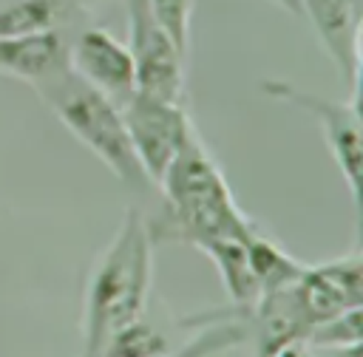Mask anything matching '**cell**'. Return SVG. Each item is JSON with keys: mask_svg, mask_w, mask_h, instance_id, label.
I'll use <instances>...</instances> for the list:
<instances>
[{"mask_svg": "<svg viewBox=\"0 0 363 357\" xmlns=\"http://www.w3.org/2000/svg\"><path fill=\"white\" fill-rule=\"evenodd\" d=\"M153 235L136 207H130L91 266L82 300L79 357H105L116 332L142 317L150 295Z\"/></svg>", "mask_w": 363, "mask_h": 357, "instance_id": "1", "label": "cell"}, {"mask_svg": "<svg viewBox=\"0 0 363 357\" xmlns=\"http://www.w3.org/2000/svg\"><path fill=\"white\" fill-rule=\"evenodd\" d=\"M156 187L162 190L164 215L159 230H150L153 241L159 235L201 249L210 241L247 238L258 230L255 221L238 210L227 176L196 128Z\"/></svg>", "mask_w": 363, "mask_h": 357, "instance_id": "2", "label": "cell"}, {"mask_svg": "<svg viewBox=\"0 0 363 357\" xmlns=\"http://www.w3.org/2000/svg\"><path fill=\"white\" fill-rule=\"evenodd\" d=\"M43 105L88 147L128 190H147L150 181L133 153L122 110L105 94L79 79L68 65L31 85Z\"/></svg>", "mask_w": 363, "mask_h": 357, "instance_id": "3", "label": "cell"}, {"mask_svg": "<svg viewBox=\"0 0 363 357\" xmlns=\"http://www.w3.org/2000/svg\"><path fill=\"white\" fill-rule=\"evenodd\" d=\"M261 91L272 99H281L292 108L306 110L323 130V142L352 193L354 210L360 207V164H363V150H360V108H357V91H352L349 99H326L312 91H303L286 79H264Z\"/></svg>", "mask_w": 363, "mask_h": 357, "instance_id": "4", "label": "cell"}, {"mask_svg": "<svg viewBox=\"0 0 363 357\" xmlns=\"http://www.w3.org/2000/svg\"><path fill=\"white\" fill-rule=\"evenodd\" d=\"M133 153L150 184H159L187 136L193 133V119L184 102H164L133 91L125 105H119Z\"/></svg>", "mask_w": 363, "mask_h": 357, "instance_id": "5", "label": "cell"}, {"mask_svg": "<svg viewBox=\"0 0 363 357\" xmlns=\"http://www.w3.org/2000/svg\"><path fill=\"white\" fill-rule=\"evenodd\" d=\"M128 48L136 71V91L164 99L184 102V60L170 37L159 28L147 0H128Z\"/></svg>", "mask_w": 363, "mask_h": 357, "instance_id": "6", "label": "cell"}, {"mask_svg": "<svg viewBox=\"0 0 363 357\" xmlns=\"http://www.w3.org/2000/svg\"><path fill=\"white\" fill-rule=\"evenodd\" d=\"M68 68L111 102L125 105L136 91V71L128 42L102 26H74L68 31Z\"/></svg>", "mask_w": 363, "mask_h": 357, "instance_id": "7", "label": "cell"}, {"mask_svg": "<svg viewBox=\"0 0 363 357\" xmlns=\"http://www.w3.org/2000/svg\"><path fill=\"white\" fill-rule=\"evenodd\" d=\"M295 295L312 323V329L340 312L363 306V258L360 249H352L343 258L323 261L301 269L292 280Z\"/></svg>", "mask_w": 363, "mask_h": 357, "instance_id": "8", "label": "cell"}, {"mask_svg": "<svg viewBox=\"0 0 363 357\" xmlns=\"http://www.w3.org/2000/svg\"><path fill=\"white\" fill-rule=\"evenodd\" d=\"M301 20H306L332 60L337 74L357 91L360 82V0H301Z\"/></svg>", "mask_w": 363, "mask_h": 357, "instance_id": "9", "label": "cell"}, {"mask_svg": "<svg viewBox=\"0 0 363 357\" xmlns=\"http://www.w3.org/2000/svg\"><path fill=\"white\" fill-rule=\"evenodd\" d=\"M250 320L255 323L258 357H272L292 343H306V337L312 332V323H309L292 283L264 292L255 300V306L250 309Z\"/></svg>", "mask_w": 363, "mask_h": 357, "instance_id": "10", "label": "cell"}, {"mask_svg": "<svg viewBox=\"0 0 363 357\" xmlns=\"http://www.w3.org/2000/svg\"><path fill=\"white\" fill-rule=\"evenodd\" d=\"M71 31V28H68ZM68 31H37L0 40V74L23 79L28 85L62 71L68 65Z\"/></svg>", "mask_w": 363, "mask_h": 357, "instance_id": "11", "label": "cell"}, {"mask_svg": "<svg viewBox=\"0 0 363 357\" xmlns=\"http://www.w3.org/2000/svg\"><path fill=\"white\" fill-rule=\"evenodd\" d=\"M85 0H0V40L54 28H74Z\"/></svg>", "mask_w": 363, "mask_h": 357, "instance_id": "12", "label": "cell"}, {"mask_svg": "<svg viewBox=\"0 0 363 357\" xmlns=\"http://www.w3.org/2000/svg\"><path fill=\"white\" fill-rule=\"evenodd\" d=\"M201 252L216 264V269L221 275V283H224V292L230 295V300L250 314V309L261 298V286H258L255 272L250 266L247 238H218V241L204 244Z\"/></svg>", "mask_w": 363, "mask_h": 357, "instance_id": "13", "label": "cell"}, {"mask_svg": "<svg viewBox=\"0 0 363 357\" xmlns=\"http://www.w3.org/2000/svg\"><path fill=\"white\" fill-rule=\"evenodd\" d=\"M247 255H250V266L255 272V280L261 286V295L292 283L303 269L301 261H295L286 249H281L261 230H252L247 235Z\"/></svg>", "mask_w": 363, "mask_h": 357, "instance_id": "14", "label": "cell"}, {"mask_svg": "<svg viewBox=\"0 0 363 357\" xmlns=\"http://www.w3.org/2000/svg\"><path fill=\"white\" fill-rule=\"evenodd\" d=\"M167 351H170L167 337L145 317H136L122 332H116L105 357H162Z\"/></svg>", "mask_w": 363, "mask_h": 357, "instance_id": "15", "label": "cell"}, {"mask_svg": "<svg viewBox=\"0 0 363 357\" xmlns=\"http://www.w3.org/2000/svg\"><path fill=\"white\" fill-rule=\"evenodd\" d=\"M360 343H363V306L318 323L306 337L309 348H346Z\"/></svg>", "mask_w": 363, "mask_h": 357, "instance_id": "16", "label": "cell"}, {"mask_svg": "<svg viewBox=\"0 0 363 357\" xmlns=\"http://www.w3.org/2000/svg\"><path fill=\"white\" fill-rule=\"evenodd\" d=\"M153 20L159 28L170 37V42L179 48L182 57L190 51V23L196 11V0H147Z\"/></svg>", "mask_w": 363, "mask_h": 357, "instance_id": "17", "label": "cell"}, {"mask_svg": "<svg viewBox=\"0 0 363 357\" xmlns=\"http://www.w3.org/2000/svg\"><path fill=\"white\" fill-rule=\"evenodd\" d=\"M244 337H247V329H244V326H238V323H218V326L204 329V332H201L193 343H187L182 351H167V354H162V357H216L218 351L238 346Z\"/></svg>", "mask_w": 363, "mask_h": 357, "instance_id": "18", "label": "cell"}, {"mask_svg": "<svg viewBox=\"0 0 363 357\" xmlns=\"http://www.w3.org/2000/svg\"><path fill=\"white\" fill-rule=\"evenodd\" d=\"M272 357H315V351H312L306 343H292V346L281 348V351L272 354Z\"/></svg>", "mask_w": 363, "mask_h": 357, "instance_id": "19", "label": "cell"}, {"mask_svg": "<svg viewBox=\"0 0 363 357\" xmlns=\"http://www.w3.org/2000/svg\"><path fill=\"white\" fill-rule=\"evenodd\" d=\"M272 3H275L278 8H284L286 14L298 17V20H301V14H303V11H301V0H272Z\"/></svg>", "mask_w": 363, "mask_h": 357, "instance_id": "20", "label": "cell"}]
</instances>
